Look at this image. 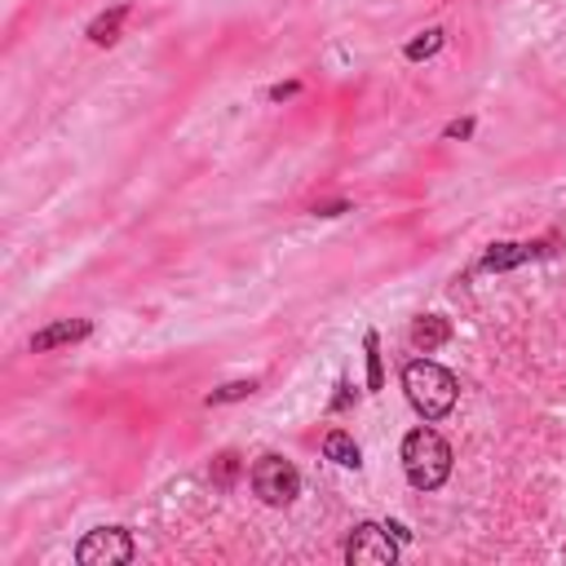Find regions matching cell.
<instances>
[{"mask_svg":"<svg viewBox=\"0 0 566 566\" xmlns=\"http://www.w3.org/2000/svg\"><path fill=\"white\" fill-rule=\"evenodd\" d=\"M402 389H407L411 407H416L424 420H442V416L455 407V394H460L455 376H451L447 367L429 363V358H416V363L402 367Z\"/></svg>","mask_w":566,"mask_h":566,"instance_id":"obj_1","label":"cell"},{"mask_svg":"<svg viewBox=\"0 0 566 566\" xmlns=\"http://www.w3.org/2000/svg\"><path fill=\"white\" fill-rule=\"evenodd\" d=\"M402 469L416 491H438L451 473V447L438 429H411L402 438Z\"/></svg>","mask_w":566,"mask_h":566,"instance_id":"obj_2","label":"cell"},{"mask_svg":"<svg viewBox=\"0 0 566 566\" xmlns=\"http://www.w3.org/2000/svg\"><path fill=\"white\" fill-rule=\"evenodd\" d=\"M252 491L265 500V504H292L296 495H301V473H296V464L292 460H283V455H261L256 464H252Z\"/></svg>","mask_w":566,"mask_h":566,"instance_id":"obj_3","label":"cell"},{"mask_svg":"<svg viewBox=\"0 0 566 566\" xmlns=\"http://www.w3.org/2000/svg\"><path fill=\"white\" fill-rule=\"evenodd\" d=\"M75 562L80 566H124V562H133V539L124 526H97L75 544Z\"/></svg>","mask_w":566,"mask_h":566,"instance_id":"obj_4","label":"cell"},{"mask_svg":"<svg viewBox=\"0 0 566 566\" xmlns=\"http://www.w3.org/2000/svg\"><path fill=\"white\" fill-rule=\"evenodd\" d=\"M345 557H349L354 566H389V562L398 557V539H394L385 526L363 522V526H354V535L345 539Z\"/></svg>","mask_w":566,"mask_h":566,"instance_id":"obj_5","label":"cell"},{"mask_svg":"<svg viewBox=\"0 0 566 566\" xmlns=\"http://www.w3.org/2000/svg\"><path fill=\"white\" fill-rule=\"evenodd\" d=\"M84 336H88V323H84V318H62V323L40 327V332L31 336V349H35V354H49V349L71 345V340H84Z\"/></svg>","mask_w":566,"mask_h":566,"instance_id":"obj_6","label":"cell"},{"mask_svg":"<svg viewBox=\"0 0 566 566\" xmlns=\"http://www.w3.org/2000/svg\"><path fill=\"white\" fill-rule=\"evenodd\" d=\"M447 340H451V323H447L442 314H424V318H416V327H411V345H416V349L433 354V349L447 345Z\"/></svg>","mask_w":566,"mask_h":566,"instance_id":"obj_7","label":"cell"},{"mask_svg":"<svg viewBox=\"0 0 566 566\" xmlns=\"http://www.w3.org/2000/svg\"><path fill=\"white\" fill-rule=\"evenodd\" d=\"M539 252V243H491V252L482 256V270H513L522 261H531Z\"/></svg>","mask_w":566,"mask_h":566,"instance_id":"obj_8","label":"cell"},{"mask_svg":"<svg viewBox=\"0 0 566 566\" xmlns=\"http://www.w3.org/2000/svg\"><path fill=\"white\" fill-rule=\"evenodd\" d=\"M323 455H327L332 464H340V469H358V464H363V455H358V442H354L345 429H332V433L323 438Z\"/></svg>","mask_w":566,"mask_h":566,"instance_id":"obj_9","label":"cell"},{"mask_svg":"<svg viewBox=\"0 0 566 566\" xmlns=\"http://www.w3.org/2000/svg\"><path fill=\"white\" fill-rule=\"evenodd\" d=\"M124 18H128V4H115L111 13L93 18V22H88V40H93V44H115V40H119Z\"/></svg>","mask_w":566,"mask_h":566,"instance_id":"obj_10","label":"cell"},{"mask_svg":"<svg viewBox=\"0 0 566 566\" xmlns=\"http://www.w3.org/2000/svg\"><path fill=\"white\" fill-rule=\"evenodd\" d=\"M442 40H447V35H442L438 27H429V31H420V35L407 44V57H411V62H420V57H433V53L442 49Z\"/></svg>","mask_w":566,"mask_h":566,"instance_id":"obj_11","label":"cell"},{"mask_svg":"<svg viewBox=\"0 0 566 566\" xmlns=\"http://www.w3.org/2000/svg\"><path fill=\"white\" fill-rule=\"evenodd\" d=\"M363 349H367V389H380L385 385V367H380V340H376V332L363 336Z\"/></svg>","mask_w":566,"mask_h":566,"instance_id":"obj_12","label":"cell"},{"mask_svg":"<svg viewBox=\"0 0 566 566\" xmlns=\"http://www.w3.org/2000/svg\"><path fill=\"white\" fill-rule=\"evenodd\" d=\"M248 394H256V380H230V385H221V389H212V394H208V407L239 402V398H248Z\"/></svg>","mask_w":566,"mask_h":566,"instance_id":"obj_13","label":"cell"},{"mask_svg":"<svg viewBox=\"0 0 566 566\" xmlns=\"http://www.w3.org/2000/svg\"><path fill=\"white\" fill-rule=\"evenodd\" d=\"M234 478H239V455H234V451H221V455L212 460V482H217L221 491H230Z\"/></svg>","mask_w":566,"mask_h":566,"instance_id":"obj_14","label":"cell"},{"mask_svg":"<svg viewBox=\"0 0 566 566\" xmlns=\"http://www.w3.org/2000/svg\"><path fill=\"white\" fill-rule=\"evenodd\" d=\"M473 133V119H451L447 124V137H469Z\"/></svg>","mask_w":566,"mask_h":566,"instance_id":"obj_15","label":"cell"},{"mask_svg":"<svg viewBox=\"0 0 566 566\" xmlns=\"http://www.w3.org/2000/svg\"><path fill=\"white\" fill-rule=\"evenodd\" d=\"M336 389H340V394H336V398H332V411H345V407H349V402H354V394H349V385H345V380H340V385H336Z\"/></svg>","mask_w":566,"mask_h":566,"instance_id":"obj_16","label":"cell"},{"mask_svg":"<svg viewBox=\"0 0 566 566\" xmlns=\"http://www.w3.org/2000/svg\"><path fill=\"white\" fill-rule=\"evenodd\" d=\"M296 88H301L296 80H292V84H274V88H270V102H283V97H292Z\"/></svg>","mask_w":566,"mask_h":566,"instance_id":"obj_17","label":"cell"},{"mask_svg":"<svg viewBox=\"0 0 566 566\" xmlns=\"http://www.w3.org/2000/svg\"><path fill=\"white\" fill-rule=\"evenodd\" d=\"M385 531H389V535H394L398 544H407V539H411V531H407L402 522H385Z\"/></svg>","mask_w":566,"mask_h":566,"instance_id":"obj_18","label":"cell"},{"mask_svg":"<svg viewBox=\"0 0 566 566\" xmlns=\"http://www.w3.org/2000/svg\"><path fill=\"white\" fill-rule=\"evenodd\" d=\"M314 212L318 217H336V212H345V203H314Z\"/></svg>","mask_w":566,"mask_h":566,"instance_id":"obj_19","label":"cell"}]
</instances>
